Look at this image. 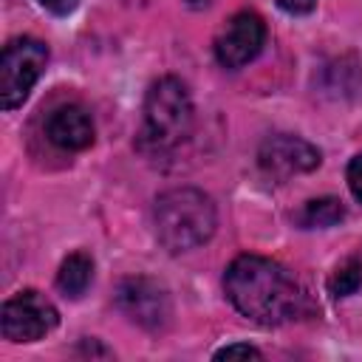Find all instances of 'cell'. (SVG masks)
Segmentation results:
<instances>
[{
    "label": "cell",
    "instance_id": "obj_4",
    "mask_svg": "<svg viewBox=\"0 0 362 362\" xmlns=\"http://www.w3.org/2000/svg\"><path fill=\"white\" fill-rule=\"evenodd\" d=\"M45 65H48L45 42L34 37L8 40L0 57V107L3 110L20 107L28 99L34 82L42 76Z\"/></svg>",
    "mask_w": 362,
    "mask_h": 362
},
{
    "label": "cell",
    "instance_id": "obj_16",
    "mask_svg": "<svg viewBox=\"0 0 362 362\" xmlns=\"http://www.w3.org/2000/svg\"><path fill=\"white\" fill-rule=\"evenodd\" d=\"M277 6L288 14H308L317 6V0H277Z\"/></svg>",
    "mask_w": 362,
    "mask_h": 362
},
{
    "label": "cell",
    "instance_id": "obj_5",
    "mask_svg": "<svg viewBox=\"0 0 362 362\" xmlns=\"http://www.w3.org/2000/svg\"><path fill=\"white\" fill-rule=\"evenodd\" d=\"M57 322L59 311L45 294L34 288L17 291L0 308V331L8 342H37L45 334H51Z\"/></svg>",
    "mask_w": 362,
    "mask_h": 362
},
{
    "label": "cell",
    "instance_id": "obj_14",
    "mask_svg": "<svg viewBox=\"0 0 362 362\" xmlns=\"http://www.w3.org/2000/svg\"><path fill=\"white\" fill-rule=\"evenodd\" d=\"M348 187H351L354 198L362 204V153L354 156L351 164H348Z\"/></svg>",
    "mask_w": 362,
    "mask_h": 362
},
{
    "label": "cell",
    "instance_id": "obj_15",
    "mask_svg": "<svg viewBox=\"0 0 362 362\" xmlns=\"http://www.w3.org/2000/svg\"><path fill=\"white\" fill-rule=\"evenodd\" d=\"M40 6L48 8V11L57 14V17H65V14H71V11L79 6V0H40Z\"/></svg>",
    "mask_w": 362,
    "mask_h": 362
},
{
    "label": "cell",
    "instance_id": "obj_2",
    "mask_svg": "<svg viewBox=\"0 0 362 362\" xmlns=\"http://www.w3.org/2000/svg\"><path fill=\"white\" fill-rule=\"evenodd\" d=\"M153 223L158 243L178 255L204 246L215 235L218 212L206 192L195 187H175L156 198Z\"/></svg>",
    "mask_w": 362,
    "mask_h": 362
},
{
    "label": "cell",
    "instance_id": "obj_1",
    "mask_svg": "<svg viewBox=\"0 0 362 362\" xmlns=\"http://www.w3.org/2000/svg\"><path fill=\"white\" fill-rule=\"evenodd\" d=\"M226 300L257 325H283L303 308L297 280L272 257L240 255L223 274Z\"/></svg>",
    "mask_w": 362,
    "mask_h": 362
},
{
    "label": "cell",
    "instance_id": "obj_8",
    "mask_svg": "<svg viewBox=\"0 0 362 362\" xmlns=\"http://www.w3.org/2000/svg\"><path fill=\"white\" fill-rule=\"evenodd\" d=\"M257 161H260L266 175L291 178V175L317 170L320 167V150L314 144H308L305 139H300V136L280 133V136H272L260 144Z\"/></svg>",
    "mask_w": 362,
    "mask_h": 362
},
{
    "label": "cell",
    "instance_id": "obj_3",
    "mask_svg": "<svg viewBox=\"0 0 362 362\" xmlns=\"http://www.w3.org/2000/svg\"><path fill=\"white\" fill-rule=\"evenodd\" d=\"M192 99L178 76H161L150 85L144 96V122L139 133V147L150 156L175 150L192 133Z\"/></svg>",
    "mask_w": 362,
    "mask_h": 362
},
{
    "label": "cell",
    "instance_id": "obj_6",
    "mask_svg": "<svg viewBox=\"0 0 362 362\" xmlns=\"http://www.w3.org/2000/svg\"><path fill=\"white\" fill-rule=\"evenodd\" d=\"M116 303L122 314L139 328L158 334L173 320V300L167 288L153 277H127L116 288Z\"/></svg>",
    "mask_w": 362,
    "mask_h": 362
},
{
    "label": "cell",
    "instance_id": "obj_13",
    "mask_svg": "<svg viewBox=\"0 0 362 362\" xmlns=\"http://www.w3.org/2000/svg\"><path fill=\"white\" fill-rule=\"evenodd\" d=\"M263 354L249 345V342H232V345H223L221 351H215V359H260Z\"/></svg>",
    "mask_w": 362,
    "mask_h": 362
},
{
    "label": "cell",
    "instance_id": "obj_10",
    "mask_svg": "<svg viewBox=\"0 0 362 362\" xmlns=\"http://www.w3.org/2000/svg\"><path fill=\"white\" fill-rule=\"evenodd\" d=\"M90 280H93V260H90V255H85V252L68 255V257L62 260L59 272H57V288H59L65 297H71V300L82 297L85 288L90 286Z\"/></svg>",
    "mask_w": 362,
    "mask_h": 362
},
{
    "label": "cell",
    "instance_id": "obj_9",
    "mask_svg": "<svg viewBox=\"0 0 362 362\" xmlns=\"http://www.w3.org/2000/svg\"><path fill=\"white\" fill-rule=\"evenodd\" d=\"M45 136L59 150H85L93 144V119L82 105H59L45 119Z\"/></svg>",
    "mask_w": 362,
    "mask_h": 362
},
{
    "label": "cell",
    "instance_id": "obj_11",
    "mask_svg": "<svg viewBox=\"0 0 362 362\" xmlns=\"http://www.w3.org/2000/svg\"><path fill=\"white\" fill-rule=\"evenodd\" d=\"M345 218V206L339 198H314L308 201L300 212H297V221L305 226V229H325V226H334Z\"/></svg>",
    "mask_w": 362,
    "mask_h": 362
},
{
    "label": "cell",
    "instance_id": "obj_17",
    "mask_svg": "<svg viewBox=\"0 0 362 362\" xmlns=\"http://www.w3.org/2000/svg\"><path fill=\"white\" fill-rule=\"evenodd\" d=\"M184 3H187L189 8H209L215 0H184Z\"/></svg>",
    "mask_w": 362,
    "mask_h": 362
},
{
    "label": "cell",
    "instance_id": "obj_7",
    "mask_svg": "<svg viewBox=\"0 0 362 362\" xmlns=\"http://www.w3.org/2000/svg\"><path fill=\"white\" fill-rule=\"evenodd\" d=\"M266 42V23L255 11H238L226 20V25L215 37V59L235 71L249 65Z\"/></svg>",
    "mask_w": 362,
    "mask_h": 362
},
{
    "label": "cell",
    "instance_id": "obj_12",
    "mask_svg": "<svg viewBox=\"0 0 362 362\" xmlns=\"http://www.w3.org/2000/svg\"><path fill=\"white\" fill-rule=\"evenodd\" d=\"M359 286H362V260H359V257L342 260V263L334 269V274L328 277V288H331L334 297H348V294H354Z\"/></svg>",
    "mask_w": 362,
    "mask_h": 362
}]
</instances>
